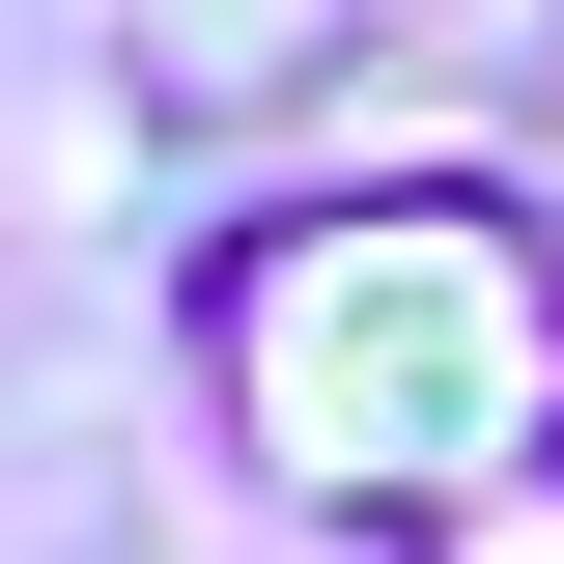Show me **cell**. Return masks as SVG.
<instances>
[{"instance_id":"1","label":"cell","mask_w":564,"mask_h":564,"mask_svg":"<svg viewBox=\"0 0 564 564\" xmlns=\"http://www.w3.org/2000/svg\"><path fill=\"white\" fill-rule=\"evenodd\" d=\"M339 29H367V0H141V85H170V113H282Z\"/></svg>"}]
</instances>
